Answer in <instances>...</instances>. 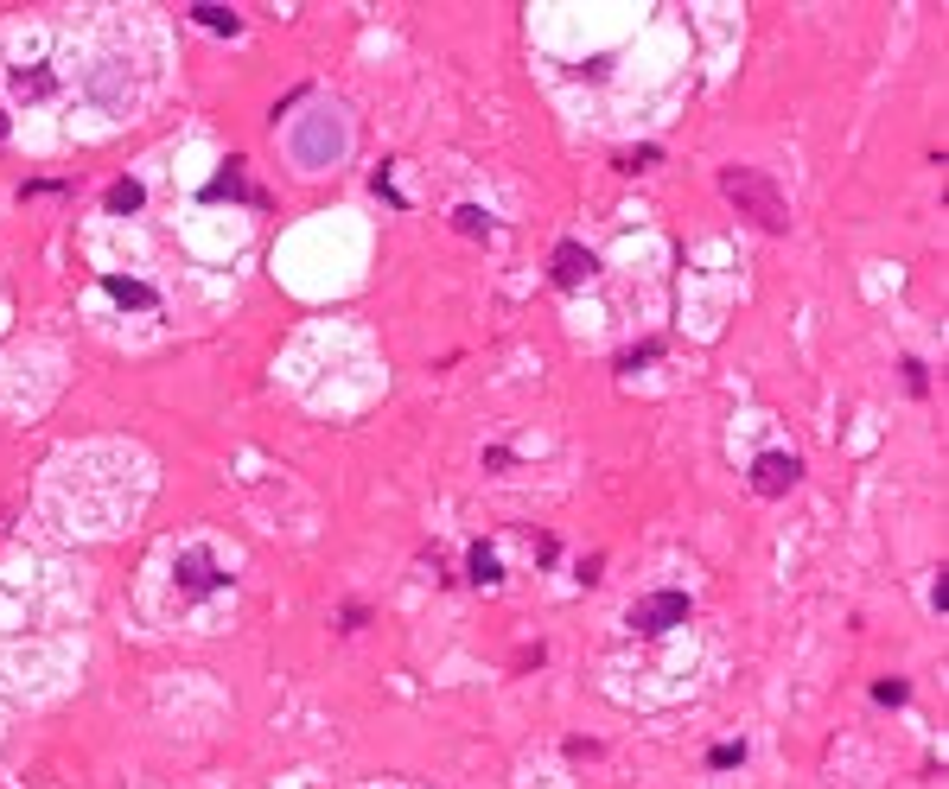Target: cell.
Listing matches in <instances>:
<instances>
[{
    "mask_svg": "<svg viewBox=\"0 0 949 789\" xmlns=\"http://www.w3.org/2000/svg\"><path fill=\"white\" fill-rule=\"evenodd\" d=\"M720 191L739 204V217H752L765 236H784L790 230V204H784V191L765 179V172H752V166H727L720 172Z\"/></svg>",
    "mask_w": 949,
    "mask_h": 789,
    "instance_id": "obj_1",
    "label": "cell"
},
{
    "mask_svg": "<svg viewBox=\"0 0 949 789\" xmlns=\"http://www.w3.org/2000/svg\"><path fill=\"white\" fill-rule=\"evenodd\" d=\"M676 624H688V592H644L631 605V630H644V637H663Z\"/></svg>",
    "mask_w": 949,
    "mask_h": 789,
    "instance_id": "obj_2",
    "label": "cell"
},
{
    "mask_svg": "<svg viewBox=\"0 0 949 789\" xmlns=\"http://www.w3.org/2000/svg\"><path fill=\"white\" fill-rule=\"evenodd\" d=\"M797 478H803V459H797V452H765V459L752 465V490H758V497H784Z\"/></svg>",
    "mask_w": 949,
    "mask_h": 789,
    "instance_id": "obj_3",
    "label": "cell"
},
{
    "mask_svg": "<svg viewBox=\"0 0 949 789\" xmlns=\"http://www.w3.org/2000/svg\"><path fill=\"white\" fill-rule=\"evenodd\" d=\"M338 147H344V128H338V121H313V128L293 134V153H300V166H332Z\"/></svg>",
    "mask_w": 949,
    "mask_h": 789,
    "instance_id": "obj_4",
    "label": "cell"
},
{
    "mask_svg": "<svg viewBox=\"0 0 949 789\" xmlns=\"http://www.w3.org/2000/svg\"><path fill=\"white\" fill-rule=\"evenodd\" d=\"M243 166H249V160H236V153H230V160H223V172H217L211 185H204V204H217V198H249V204H262V191L249 185Z\"/></svg>",
    "mask_w": 949,
    "mask_h": 789,
    "instance_id": "obj_5",
    "label": "cell"
},
{
    "mask_svg": "<svg viewBox=\"0 0 949 789\" xmlns=\"http://www.w3.org/2000/svg\"><path fill=\"white\" fill-rule=\"evenodd\" d=\"M179 586L185 592H223V586H230V573H217V560L192 548V554H179Z\"/></svg>",
    "mask_w": 949,
    "mask_h": 789,
    "instance_id": "obj_6",
    "label": "cell"
},
{
    "mask_svg": "<svg viewBox=\"0 0 949 789\" xmlns=\"http://www.w3.org/2000/svg\"><path fill=\"white\" fill-rule=\"evenodd\" d=\"M593 268H599V261H593V249H580V242H561V249H555V287H580Z\"/></svg>",
    "mask_w": 949,
    "mask_h": 789,
    "instance_id": "obj_7",
    "label": "cell"
},
{
    "mask_svg": "<svg viewBox=\"0 0 949 789\" xmlns=\"http://www.w3.org/2000/svg\"><path fill=\"white\" fill-rule=\"evenodd\" d=\"M102 293L122 300V306H160V293H153L147 280H128V274H109V280H102Z\"/></svg>",
    "mask_w": 949,
    "mask_h": 789,
    "instance_id": "obj_8",
    "label": "cell"
},
{
    "mask_svg": "<svg viewBox=\"0 0 949 789\" xmlns=\"http://www.w3.org/2000/svg\"><path fill=\"white\" fill-rule=\"evenodd\" d=\"M465 573H472V586H497V580H504V567H497V548H491V541H478V548L465 554Z\"/></svg>",
    "mask_w": 949,
    "mask_h": 789,
    "instance_id": "obj_9",
    "label": "cell"
},
{
    "mask_svg": "<svg viewBox=\"0 0 949 789\" xmlns=\"http://www.w3.org/2000/svg\"><path fill=\"white\" fill-rule=\"evenodd\" d=\"M192 20H198L204 32H223V39H236V32H243V13H230V7H192Z\"/></svg>",
    "mask_w": 949,
    "mask_h": 789,
    "instance_id": "obj_10",
    "label": "cell"
},
{
    "mask_svg": "<svg viewBox=\"0 0 949 789\" xmlns=\"http://www.w3.org/2000/svg\"><path fill=\"white\" fill-rule=\"evenodd\" d=\"M102 204H109L115 217H128V210H141V204H147V191H141V179H115V185H109V198H102Z\"/></svg>",
    "mask_w": 949,
    "mask_h": 789,
    "instance_id": "obj_11",
    "label": "cell"
},
{
    "mask_svg": "<svg viewBox=\"0 0 949 789\" xmlns=\"http://www.w3.org/2000/svg\"><path fill=\"white\" fill-rule=\"evenodd\" d=\"M13 90H20V96H51V90H58V77H51V70H26V64H20V70H13Z\"/></svg>",
    "mask_w": 949,
    "mask_h": 789,
    "instance_id": "obj_12",
    "label": "cell"
},
{
    "mask_svg": "<svg viewBox=\"0 0 949 789\" xmlns=\"http://www.w3.org/2000/svg\"><path fill=\"white\" fill-rule=\"evenodd\" d=\"M453 230H459V236H491L497 223H491V217H485V210H478V204H459V210H453Z\"/></svg>",
    "mask_w": 949,
    "mask_h": 789,
    "instance_id": "obj_13",
    "label": "cell"
},
{
    "mask_svg": "<svg viewBox=\"0 0 949 789\" xmlns=\"http://www.w3.org/2000/svg\"><path fill=\"white\" fill-rule=\"evenodd\" d=\"M657 357H663V344H637V350L618 357V370H644V363H657Z\"/></svg>",
    "mask_w": 949,
    "mask_h": 789,
    "instance_id": "obj_14",
    "label": "cell"
},
{
    "mask_svg": "<svg viewBox=\"0 0 949 789\" xmlns=\"http://www.w3.org/2000/svg\"><path fill=\"white\" fill-rule=\"evenodd\" d=\"M644 166H657V147H631V153H618V172H644Z\"/></svg>",
    "mask_w": 949,
    "mask_h": 789,
    "instance_id": "obj_15",
    "label": "cell"
},
{
    "mask_svg": "<svg viewBox=\"0 0 949 789\" xmlns=\"http://www.w3.org/2000/svg\"><path fill=\"white\" fill-rule=\"evenodd\" d=\"M873 700H886V707H899V700H911L905 681H873Z\"/></svg>",
    "mask_w": 949,
    "mask_h": 789,
    "instance_id": "obj_16",
    "label": "cell"
},
{
    "mask_svg": "<svg viewBox=\"0 0 949 789\" xmlns=\"http://www.w3.org/2000/svg\"><path fill=\"white\" fill-rule=\"evenodd\" d=\"M714 770H733V764H746V745H714V758H707Z\"/></svg>",
    "mask_w": 949,
    "mask_h": 789,
    "instance_id": "obj_17",
    "label": "cell"
},
{
    "mask_svg": "<svg viewBox=\"0 0 949 789\" xmlns=\"http://www.w3.org/2000/svg\"><path fill=\"white\" fill-rule=\"evenodd\" d=\"M924 382H930V376H924V363H918V357H905V389H911V395H924Z\"/></svg>",
    "mask_w": 949,
    "mask_h": 789,
    "instance_id": "obj_18",
    "label": "cell"
},
{
    "mask_svg": "<svg viewBox=\"0 0 949 789\" xmlns=\"http://www.w3.org/2000/svg\"><path fill=\"white\" fill-rule=\"evenodd\" d=\"M0 140H7V115H0Z\"/></svg>",
    "mask_w": 949,
    "mask_h": 789,
    "instance_id": "obj_19",
    "label": "cell"
}]
</instances>
